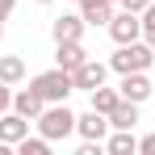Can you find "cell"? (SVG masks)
Returning a JSON list of instances; mask_svg holds the SVG:
<instances>
[{
    "mask_svg": "<svg viewBox=\"0 0 155 155\" xmlns=\"http://www.w3.org/2000/svg\"><path fill=\"white\" fill-rule=\"evenodd\" d=\"M38 134L42 138H51V143H59V138H67V134H76V113L67 109V101H59V105H46L42 113H38Z\"/></svg>",
    "mask_w": 155,
    "mask_h": 155,
    "instance_id": "6da1fadb",
    "label": "cell"
},
{
    "mask_svg": "<svg viewBox=\"0 0 155 155\" xmlns=\"http://www.w3.org/2000/svg\"><path fill=\"white\" fill-rule=\"evenodd\" d=\"M29 88H38V97L46 105H59V101H67V97L76 92V80H71L67 67H51V71H42V76L29 80Z\"/></svg>",
    "mask_w": 155,
    "mask_h": 155,
    "instance_id": "7a4b0ae2",
    "label": "cell"
},
{
    "mask_svg": "<svg viewBox=\"0 0 155 155\" xmlns=\"http://www.w3.org/2000/svg\"><path fill=\"white\" fill-rule=\"evenodd\" d=\"M155 63V46L151 42H126V46H117V54L109 59V71H117V76H126V71H147Z\"/></svg>",
    "mask_w": 155,
    "mask_h": 155,
    "instance_id": "3957f363",
    "label": "cell"
},
{
    "mask_svg": "<svg viewBox=\"0 0 155 155\" xmlns=\"http://www.w3.org/2000/svg\"><path fill=\"white\" fill-rule=\"evenodd\" d=\"M109 38H113L117 46L138 42V38H143V13H130V8L113 13V21H109Z\"/></svg>",
    "mask_w": 155,
    "mask_h": 155,
    "instance_id": "277c9868",
    "label": "cell"
},
{
    "mask_svg": "<svg viewBox=\"0 0 155 155\" xmlns=\"http://www.w3.org/2000/svg\"><path fill=\"white\" fill-rule=\"evenodd\" d=\"M105 76H109V63H101V59H84L76 71H71V80H76L80 92H92V88H101Z\"/></svg>",
    "mask_w": 155,
    "mask_h": 155,
    "instance_id": "5b68a950",
    "label": "cell"
},
{
    "mask_svg": "<svg viewBox=\"0 0 155 155\" xmlns=\"http://www.w3.org/2000/svg\"><path fill=\"white\" fill-rule=\"evenodd\" d=\"M109 130H113V126H109V113L88 109V113H80V117H76V134L84 138V143H101Z\"/></svg>",
    "mask_w": 155,
    "mask_h": 155,
    "instance_id": "8992f818",
    "label": "cell"
},
{
    "mask_svg": "<svg viewBox=\"0 0 155 155\" xmlns=\"http://www.w3.org/2000/svg\"><path fill=\"white\" fill-rule=\"evenodd\" d=\"M84 29H88V21H84L80 13H63V17L51 21V38H54V42H80Z\"/></svg>",
    "mask_w": 155,
    "mask_h": 155,
    "instance_id": "52a82bcc",
    "label": "cell"
},
{
    "mask_svg": "<svg viewBox=\"0 0 155 155\" xmlns=\"http://www.w3.org/2000/svg\"><path fill=\"white\" fill-rule=\"evenodd\" d=\"M29 134V117H21L17 109H8V113H0V143H8V147H17L21 138Z\"/></svg>",
    "mask_w": 155,
    "mask_h": 155,
    "instance_id": "ba28073f",
    "label": "cell"
},
{
    "mask_svg": "<svg viewBox=\"0 0 155 155\" xmlns=\"http://www.w3.org/2000/svg\"><path fill=\"white\" fill-rule=\"evenodd\" d=\"M117 92H122L126 101L143 105L147 97H151V80H147V71H126V76H122V84H117Z\"/></svg>",
    "mask_w": 155,
    "mask_h": 155,
    "instance_id": "9c48e42d",
    "label": "cell"
},
{
    "mask_svg": "<svg viewBox=\"0 0 155 155\" xmlns=\"http://www.w3.org/2000/svg\"><path fill=\"white\" fill-rule=\"evenodd\" d=\"M84 59H88L84 42H54V67H67V71H76Z\"/></svg>",
    "mask_w": 155,
    "mask_h": 155,
    "instance_id": "30bf717a",
    "label": "cell"
},
{
    "mask_svg": "<svg viewBox=\"0 0 155 155\" xmlns=\"http://www.w3.org/2000/svg\"><path fill=\"white\" fill-rule=\"evenodd\" d=\"M13 109L21 117H29V122H38V113L46 109V101L38 97V88H21V92H13Z\"/></svg>",
    "mask_w": 155,
    "mask_h": 155,
    "instance_id": "8fae6325",
    "label": "cell"
},
{
    "mask_svg": "<svg viewBox=\"0 0 155 155\" xmlns=\"http://www.w3.org/2000/svg\"><path fill=\"white\" fill-rule=\"evenodd\" d=\"M80 17L88 21V25H105L113 21V4H105V0H80Z\"/></svg>",
    "mask_w": 155,
    "mask_h": 155,
    "instance_id": "7c38bea8",
    "label": "cell"
},
{
    "mask_svg": "<svg viewBox=\"0 0 155 155\" xmlns=\"http://www.w3.org/2000/svg\"><path fill=\"white\" fill-rule=\"evenodd\" d=\"M134 122H138V105L122 97V101H117V109L109 113V126H113V130H134Z\"/></svg>",
    "mask_w": 155,
    "mask_h": 155,
    "instance_id": "4fadbf2b",
    "label": "cell"
},
{
    "mask_svg": "<svg viewBox=\"0 0 155 155\" xmlns=\"http://www.w3.org/2000/svg\"><path fill=\"white\" fill-rule=\"evenodd\" d=\"M105 151L109 155H134L138 151V138H134L130 130H113V134L105 138Z\"/></svg>",
    "mask_w": 155,
    "mask_h": 155,
    "instance_id": "5bb4252c",
    "label": "cell"
},
{
    "mask_svg": "<svg viewBox=\"0 0 155 155\" xmlns=\"http://www.w3.org/2000/svg\"><path fill=\"white\" fill-rule=\"evenodd\" d=\"M0 80L4 84H21L25 80V59L21 54H0Z\"/></svg>",
    "mask_w": 155,
    "mask_h": 155,
    "instance_id": "9a60e30c",
    "label": "cell"
},
{
    "mask_svg": "<svg viewBox=\"0 0 155 155\" xmlns=\"http://www.w3.org/2000/svg\"><path fill=\"white\" fill-rule=\"evenodd\" d=\"M117 101H122V92H117V88H92V109H97V113H113V109H117Z\"/></svg>",
    "mask_w": 155,
    "mask_h": 155,
    "instance_id": "2e32d148",
    "label": "cell"
},
{
    "mask_svg": "<svg viewBox=\"0 0 155 155\" xmlns=\"http://www.w3.org/2000/svg\"><path fill=\"white\" fill-rule=\"evenodd\" d=\"M17 151L21 155H51V138H42V134H38V138H21V143H17Z\"/></svg>",
    "mask_w": 155,
    "mask_h": 155,
    "instance_id": "e0dca14e",
    "label": "cell"
},
{
    "mask_svg": "<svg viewBox=\"0 0 155 155\" xmlns=\"http://www.w3.org/2000/svg\"><path fill=\"white\" fill-rule=\"evenodd\" d=\"M143 42H151V46H155V0L143 8Z\"/></svg>",
    "mask_w": 155,
    "mask_h": 155,
    "instance_id": "ac0fdd59",
    "label": "cell"
},
{
    "mask_svg": "<svg viewBox=\"0 0 155 155\" xmlns=\"http://www.w3.org/2000/svg\"><path fill=\"white\" fill-rule=\"evenodd\" d=\"M8 109H13V84L0 80V113H8Z\"/></svg>",
    "mask_w": 155,
    "mask_h": 155,
    "instance_id": "d6986e66",
    "label": "cell"
},
{
    "mask_svg": "<svg viewBox=\"0 0 155 155\" xmlns=\"http://www.w3.org/2000/svg\"><path fill=\"white\" fill-rule=\"evenodd\" d=\"M117 4H122V8H130V13H143L151 0H117Z\"/></svg>",
    "mask_w": 155,
    "mask_h": 155,
    "instance_id": "ffe728a7",
    "label": "cell"
},
{
    "mask_svg": "<svg viewBox=\"0 0 155 155\" xmlns=\"http://www.w3.org/2000/svg\"><path fill=\"white\" fill-rule=\"evenodd\" d=\"M138 151H143V155H155V134H147V138H138Z\"/></svg>",
    "mask_w": 155,
    "mask_h": 155,
    "instance_id": "44dd1931",
    "label": "cell"
},
{
    "mask_svg": "<svg viewBox=\"0 0 155 155\" xmlns=\"http://www.w3.org/2000/svg\"><path fill=\"white\" fill-rule=\"evenodd\" d=\"M17 8V0H0V21H8V13Z\"/></svg>",
    "mask_w": 155,
    "mask_h": 155,
    "instance_id": "7402d4cb",
    "label": "cell"
},
{
    "mask_svg": "<svg viewBox=\"0 0 155 155\" xmlns=\"http://www.w3.org/2000/svg\"><path fill=\"white\" fill-rule=\"evenodd\" d=\"M38 4H54V0H38Z\"/></svg>",
    "mask_w": 155,
    "mask_h": 155,
    "instance_id": "603a6c76",
    "label": "cell"
},
{
    "mask_svg": "<svg viewBox=\"0 0 155 155\" xmlns=\"http://www.w3.org/2000/svg\"><path fill=\"white\" fill-rule=\"evenodd\" d=\"M0 38H4V21H0Z\"/></svg>",
    "mask_w": 155,
    "mask_h": 155,
    "instance_id": "cb8c5ba5",
    "label": "cell"
},
{
    "mask_svg": "<svg viewBox=\"0 0 155 155\" xmlns=\"http://www.w3.org/2000/svg\"><path fill=\"white\" fill-rule=\"evenodd\" d=\"M105 4H117V0H105Z\"/></svg>",
    "mask_w": 155,
    "mask_h": 155,
    "instance_id": "d4e9b609",
    "label": "cell"
}]
</instances>
